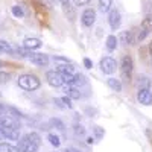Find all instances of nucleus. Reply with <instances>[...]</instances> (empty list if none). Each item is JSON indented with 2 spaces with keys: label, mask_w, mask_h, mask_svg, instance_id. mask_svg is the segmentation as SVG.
<instances>
[{
  "label": "nucleus",
  "mask_w": 152,
  "mask_h": 152,
  "mask_svg": "<svg viewBox=\"0 0 152 152\" xmlns=\"http://www.w3.org/2000/svg\"><path fill=\"white\" fill-rule=\"evenodd\" d=\"M18 85L23 88V90L34 91L40 87V79H38L35 75H23V76L18 78Z\"/></svg>",
  "instance_id": "1"
},
{
  "label": "nucleus",
  "mask_w": 152,
  "mask_h": 152,
  "mask_svg": "<svg viewBox=\"0 0 152 152\" xmlns=\"http://www.w3.org/2000/svg\"><path fill=\"white\" fill-rule=\"evenodd\" d=\"M132 69H134V64H132V58L131 56H123L122 58V76L125 81H129L131 79V73H132Z\"/></svg>",
  "instance_id": "2"
},
{
  "label": "nucleus",
  "mask_w": 152,
  "mask_h": 152,
  "mask_svg": "<svg viewBox=\"0 0 152 152\" xmlns=\"http://www.w3.org/2000/svg\"><path fill=\"white\" fill-rule=\"evenodd\" d=\"M100 69H102L104 73L111 75V73L116 72V69H117V62H116V59L111 58V56H104L102 59H100Z\"/></svg>",
  "instance_id": "3"
},
{
  "label": "nucleus",
  "mask_w": 152,
  "mask_h": 152,
  "mask_svg": "<svg viewBox=\"0 0 152 152\" xmlns=\"http://www.w3.org/2000/svg\"><path fill=\"white\" fill-rule=\"evenodd\" d=\"M81 21L85 28H91L96 21V11L91 9V8H87L81 15Z\"/></svg>",
  "instance_id": "4"
},
{
  "label": "nucleus",
  "mask_w": 152,
  "mask_h": 152,
  "mask_svg": "<svg viewBox=\"0 0 152 152\" xmlns=\"http://www.w3.org/2000/svg\"><path fill=\"white\" fill-rule=\"evenodd\" d=\"M108 23H110V26L113 31H116L120 28V24H122V14H120V11L119 9H111L110 11V14H108Z\"/></svg>",
  "instance_id": "5"
},
{
  "label": "nucleus",
  "mask_w": 152,
  "mask_h": 152,
  "mask_svg": "<svg viewBox=\"0 0 152 152\" xmlns=\"http://www.w3.org/2000/svg\"><path fill=\"white\" fill-rule=\"evenodd\" d=\"M46 79L49 82V85L52 87H61L62 84H64V81H62V76L58 70H49L46 73Z\"/></svg>",
  "instance_id": "6"
},
{
  "label": "nucleus",
  "mask_w": 152,
  "mask_h": 152,
  "mask_svg": "<svg viewBox=\"0 0 152 152\" xmlns=\"http://www.w3.org/2000/svg\"><path fill=\"white\" fill-rule=\"evenodd\" d=\"M38 146L35 143H32L31 140H28V137L24 135L20 138V142H18V151L20 152H37Z\"/></svg>",
  "instance_id": "7"
},
{
  "label": "nucleus",
  "mask_w": 152,
  "mask_h": 152,
  "mask_svg": "<svg viewBox=\"0 0 152 152\" xmlns=\"http://www.w3.org/2000/svg\"><path fill=\"white\" fill-rule=\"evenodd\" d=\"M137 99L143 105H152V93L149 88H140L138 94H137Z\"/></svg>",
  "instance_id": "8"
},
{
  "label": "nucleus",
  "mask_w": 152,
  "mask_h": 152,
  "mask_svg": "<svg viewBox=\"0 0 152 152\" xmlns=\"http://www.w3.org/2000/svg\"><path fill=\"white\" fill-rule=\"evenodd\" d=\"M29 59H31L32 64L40 66V67H46L49 64V56L44 55V53H31Z\"/></svg>",
  "instance_id": "9"
},
{
  "label": "nucleus",
  "mask_w": 152,
  "mask_h": 152,
  "mask_svg": "<svg viewBox=\"0 0 152 152\" xmlns=\"http://www.w3.org/2000/svg\"><path fill=\"white\" fill-rule=\"evenodd\" d=\"M2 135L9 138V140H20V131L17 128H0Z\"/></svg>",
  "instance_id": "10"
},
{
  "label": "nucleus",
  "mask_w": 152,
  "mask_h": 152,
  "mask_svg": "<svg viewBox=\"0 0 152 152\" xmlns=\"http://www.w3.org/2000/svg\"><path fill=\"white\" fill-rule=\"evenodd\" d=\"M24 47H26L28 50H37V49L41 47V41L35 37H29V38L24 40Z\"/></svg>",
  "instance_id": "11"
},
{
  "label": "nucleus",
  "mask_w": 152,
  "mask_h": 152,
  "mask_svg": "<svg viewBox=\"0 0 152 152\" xmlns=\"http://www.w3.org/2000/svg\"><path fill=\"white\" fill-rule=\"evenodd\" d=\"M0 128H17V129H20L18 125L12 120L11 117H8V116L0 117Z\"/></svg>",
  "instance_id": "12"
},
{
  "label": "nucleus",
  "mask_w": 152,
  "mask_h": 152,
  "mask_svg": "<svg viewBox=\"0 0 152 152\" xmlns=\"http://www.w3.org/2000/svg\"><path fill=\"white\" fill-rule=\"evenodd\" d=\"M142 29H145L148 34L152 32V14H146V17L142 21Z\"/></svg>",
  "instance_id": "13"
},
{
  "label": "nucleus",
  "mask_w": 152,
  "mask_h": 152,
  "mask_svg": "<svg viewBox=\"0 0 152 152\" xmlns=\"http://www.w3.org/2000/svg\"><path fill=\"white\" fill-rule=\"evenodd\" d=\"M107 84H108V87L111 88V90H114V91H122V82H120L119 79L110 78V79L107 81Z\"/></svg>",
  "instance_id": "14"
},
{
  "label": "nucleus",
  "mask_w": 152,
  "mask_h": 152,
  "mask_svg": "<svg viewBox=\"0 0 152 152\" xmlns=\"http://www.w3.org/2000/svg\"><path fill=\"white\" fill-rule=\"evenodd\" d=\"M120 41L123 43V44H132L134 43V37H132V32L131 31H128V32H122L120 34Z\"/></svg>",
  "instance_id": "15"
},
{
  "label": "nucleus",
  "mask_w": 152,
  "mask_h": 152,
  "mask_svg": "<svg viewBox=\"0 0 152 152\" xmlns=\"http://www.w3.org/2000/svg\"><path fill=\"white\" fill-rule=\"evenodd\" d=\"M62 9H64V12H66L67 18H69L70 21H75L76 14H75V9H73V6H72L70 3H67V5H62Z\"/></svg>",
  "instance_id": "16"
},
{
  "label": "nucleus",
  "mask_w": 152,
  "mask_h": 152,
  "mask_svg": "<svg viewBox=\"0 0 152 152\" xmlns=\"http://www.w3.org/2000/svg\"><path fill=\"white\" fill-rule=\"evenodd\" d=\"M111 5H113V0H99V11L100 12H110Z\"/></svg>",
  "instance_id": "17"
},
{
  "label": "nucleus",
  "mask_w": 152,
  "mask_h": 152,
  "mask_svg": "<svg viewBox=\"0 0 152 152\" xmlns=\"http://www.w3.org/2000/svg\"><path fill=\"white\" fill-rule=\"evenodd\" d=\"M117 43H119V38H116V35H110L107 38V49L108 50H114L117 47Z\"/></svg>",
  "instance_id": "18"
},
{
  "label": "nucleus",
  "mask_w": 152,
  "mask_h": 152,
  "mask_svg": "<svg viewBox=\"0 0 152 152\" xmlns=\"http://www.w3.org/2000/svg\"><path fill=\"white\" fill-rule=\"evenodd\" d=\"M66 94H67V97H70V99H79V97H81V93L76 90L75 87H66Z\"/></svg>",
  "instance_id": "19"
},
{
  "label": "nucleus",
  "mask_w": 152,
  "mask_h": 152,
  "mask_svg": "<svg viewBox=\"0 0 152 152\" xmlns=\"http://www.w3.org/2000/svg\"><path fill=\"white\" fill-rule=\"evenodd\" d=\"M0 52L11 55V53H14V49L11 47L9 43H6V41H3V40H0Z\"/></svg>",
  "instance_id": "20"
},
{
  "label": "nucleus",
  "mask_w": 152,
  "mask_h": 152,
  "mask_svg": "<svg viewBox=\"0 0 152 152\" xmlns=\"http://www.w3.org/2000/svg\"><path fill=\"white\" fill-rule=\"evenodd\" d=\"M0 152H20L18 148L12 146L9 143H0Z\"/></svg>",
  "instance_id": "21"
},
{
  "label": "nucleus",
  "mask_w": 152,
  "mask_h": 152,
  "mask_svg": "<svg viewBox=\"0 0 152 152\" xmlns=\"http://www.w3.org/2000/svg\"><path fill=\"white\" fill-rule=\"evenodd\" d=\"M26 137H28V140H31V142H32V143H35L37 146H40L41 138H40V135H38L37 132H29V134H26Z\"/></svg>",
  "instance_id": "22"
},
{
  "label": "nucleus",
  "mask_w": 152,
  "mask_h": 152,
  "mask_svg": "<svg viewBox=\"0 0 152 152\" xmlns=\"http://www.w3.org/2000/svg\"><path fill=\"white\" fill-rule=\"evenodd\" d=\"M47 140H49V143H50V145L55 146V148H58V146L61 145L59 137H58V135H55V134H49V135H47Z\"/></svg>",
  "instance_id": "23"
},
{
  "label": "nucleus",
  "mask_w": 152,
  "mask_h": 152,
  "mask_svg": "<svg viewBox=\"0 0 152 152\" xmlns=\"http://www.w3.org/2000/svg\"><path fill=\"white\" fill-rule=\"evenodd\" d=\"M85 84V76L84 75H75V79H73V85L76 87H81Z\"/></svg>",
  "instance_id": "24"
},
{
  "label": "nucleus",
  "mask_w": 152,
  "mask_h": 152,
  "mask_svg": "<svg viewBox=\"0 0 152 152\" xmlns=\"http://www.w3.org/2000/svg\"><path fill=\"white\" fill-rule=\"evenodd\" d=\"M62 76V81H64V84H73V79H75V75L73 73H61Z\"/></svg>",
  "instance_id": "25"
},
{
  "label": "nucleus",
  "mask_w": 152,
  "mask_h": 152,
  "mask_svg": "<svg viewBox=\"0 0 152 152\" xmlns=\"http://www.w3.org/2000/svg\"><path fill=\"white\" fill-rule=\"evenodd\" d=\"M12 14H14V17H17V18H23L24 12H23V9L18 5H15V6H12Z\"/></svg>",
  "instance_id": "26"
},
{
  "label": "nucleus",
  "mask_w": 152,
  "mask_h": 152,
  "mask_svg": "<svg viewBox=\"0 0 152 152\" xmlns=\"http://www.w3.org/2000/svg\"><path fill=\"white\" fill-rule=\"evenodd\" d=\"M53 61H55V62H58L59 66H67V64H72V62H70L67 58H62V56H55V58H53Z\"/></svg>",
  "instance_id": "27"
},
{
  "label": "nucleus",
  "mask_w": 152,
  "mask_h": 152,
  "mask_svg": "<svg viewBox=\"0 0 152 152\" xmlns=\"http://www.w3.org/2000/svg\"><path fill=\"white\" fill-rule=\"evenodd\" d=\"M15 52H17V55H20V56H23V58H26V56H31L29 55V50L24 47V49H21V47H17L15 49Z\"/></svg>",
  "instance_id": "28"
},
{
  "label": "nucleus",
  "mask_w": 152,
  "mask_h": 152,
  "mask_svg": "<svg viewBox=\"0 0 152 152\" xmlns=\"http://www.w3.org/2000/svg\"><path fill=\"white\" fill-rule=\"evenodd\" d=\"M9 79H11V75H9V73H5V72L0 73V84H5V82H8Z\"/></svg>",
  "instance_id": "29"
},
{
  "label": "nucleus",
  "mask_w": 152,
  "mask_h": 152,
  "mask_svg": "<svg viewBox=\"0 0 152 152\" xmlns=\"http://www.w3.org/2000/svg\"><path fill=\"white\" fill-rule=\"evenodd\" d=\"M50 123H52L53 126H56L58 129H64V123H62L59 119H52V122H50Z\"/></svg>",
  "instance_id": "30"
},
{
  "label": "nucleus",
  "mask_w": 152,
  "mask_h": 152,
  "mask_svg": "<svg viewBox=\"0 0 152 152\" xmlns=\"http://www.w3.org/2000/svg\"><path fill=\"white\" fill-rule=\"evenodd\" d=\"M61 100H62V104H64V107H66V108H72V107H73V105H72V99H70V97L64 96V97H61Z\"/></svg>",
  "instance_id": "31"
},
{
  "label": "nucleus",
  "mask_w": 152,
  "mask_h": 152,
  "mask_svg": "<svg viewBox=\"0 0 152 152\" xmlns=\"http://www.w3.org/2000/svg\"><path fill=\"white\" fill-rule=\"evenodd\" d=\"M75 134H76V135H84V134H85L84 126H81V125H76V126H75Z\"/></svg>",
  "instance_id": "32"
},
{
  "label": "nucleus",
  "mask_w": 152,
  "mask_h": 152,
  "mask_svg": "<svg viewBox=\"0 0 152 152\" xmlns=\"http://www.w3.org/2000/svg\"><path fill=\"white\" fill-rule=\"evenodd\" d=\"M84 66H85L87 69H91V67H93L91 59H90V58H84Z\"/></svg>",
  "instance_id": "33"
},
{
  "label": "nucleus",
  "mask_w": 152,
  "mask_h": 152,
  "mask_svg": "<svg viewBox=\"0 0 152 152\" xmlns=\"http://www.w3.org/2000/svg\"><path fill=\"white\" fill-rule=\"evenodd\" d=\"M142 87L140 88H148L149 87V81H148V78H145V76H142Z\"/></svg>",
  "instance_id": "34"
},
{
  "label": "nucleus",
  "mask_w": 152,
  "mask_h": 152,
  "mask_svg": "<svg viewBox=\"0 0 152 152\" xmlns=\"http://www.w3.org/2000/svg\"><path fill=\"white\" fill-rule=\"evenodd\" d=\"M90 0H75V3L78 5V6H84V5H87Z\"/></svg>",
  "instance_id": "35"
},
{
  "label": "nucleus",
  "mask_w": 152,
  "mask_h": 152,
  "mask_svg": "<svg viewBox=\"0 0 152 152\" xmlns=\"http://www.w3.org/2000/svg\"><path fill=\"white\" fill-rule=\"evenodd\" d=\"M94 132H96V135H97V137H102V135H104V131L100 129L99 126H96V128H94Z\"/></svg>",
  "instance_id": "36"
},
{
  "label": "nucleus",
  "mask_w": 152,
  "mask_h": 152,
  "mask_svg": "<svg viewBox=\"0 0 152 152\" xmlns=\"http://www.w3.org/2000/svg\"><path fill=\"white\" fill-rule=\"evenodd\" d=\"M6 111H8V108L3 104H0V114H6Z\"/></svg>",
  "instance_id": "37"
},
{
  "label": "nucleus",
  "mask_w": 152,
  "mask_h": 152,
  "mask_svg": "<svg viewBox=\"0 0 152 152\" xmlns=\"http://www.w3.org/2000/svg\"><path fill=\"white\" fill-rule=\"evenodd\" d=\"M66 152H81V151L79 149H75V148H67Z\"/></svg>",
  "instance_id": "38"
},
{
  "label": "nucleus",
  "mask_w": 152,
  "mask_h": 152,
  "mask_svg": "<svg viewBox=\"0 0 152 152\" xmlns=\"http://www.w3.org/2000/svg\"><path fill=\"white\" fill-rule=\"evenodd\" d=\"M59 3L61 5H67V3H70V0H59Z\"/></svg>",
  "instance_id": "39"
},
{
  "label": "nucleus",
  "mask_w": 152,
  "mask_h": 152,
  "mask_svg": "<svg viewBox=\"0 0 152 152\" xmlns=\"http://www.w3.org/2000/svg\"><path fill=\"white\" fill-rule=\"evenodd\" d=\"M149 52H151V56H152V43L149 44Z\"/></svg>",
  "instance_id": "40"
},
{
  "label": "nucleus",
  "mask_w": 152,
  "mask_h": 152,
  "mask_svg": "<svg viewBox=\"0 0 152 152\" xmlns=\"http://www.w3.org/2000/svg\"><path fill=\"white\" fill-rule=\"evenodd\" d=\"M2 66H3V64H2V61H0V69H2Z\"/></svg>",
  "instance_id": "41"
},
{
  "label": "nucleus",
  "mask_w": 152,
  "mask_h": 152,
  "mask_svg": "<svg viewBox=\"0 0 152 152\" xmlns=\"http://www.w3.org/2000/svg\"><path fill=\"white\" fill-rule=\"evenodd\" d=\"M0 135H2V129H0Z\"/></svg>",
  "instance_id": "42"
}]
</instances>
